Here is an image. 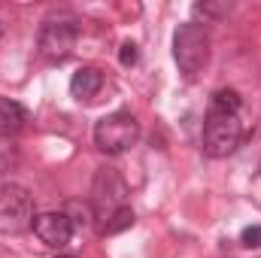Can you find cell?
<instances>
[{"label": "cell", "mask_w": 261, "mask_h": 258, "mask_svg": "<svg viewBox=\"0 0 261 258\" xmlns=\"http://www.w3.org/2000/svg\"><path fill=\"white\" fill-rule=\"evenodd\" d=\"M100 88H103V70L97 67H79L70 79V94L76 100H91Z\"/></svg>", "instance_id": "obj_7"}, {"label": "cell", "mask_w": 261, "mask_h": 258, "mask_svg": "<svg viewBox=\"0 0 261 258\" xmlns=\"http://www.w3.org/2000/svg\"><path fill=\"white\" fill-rule=\"evenodd\" d=\"M210 110H225V113H237L240 110V94L234 88H219L210 97Z\"/></svg>", "instance_id": "obj_10"}, {"label": "cell", "mask_w": 261, "mask_h": 258, "mask_svg": "<svg viewBox=\"0 0 261 258\" xmlns=\"http://www.w3.org/2000/svg\"><path fill=\"white\" fill-rule=\"evenodd\" d=\"M137 140H140V122L125 110L110 113L94 125V146L103 155H122Z\"/></svg>", "instance_id": "obj_4"}, {"label": "cell", "mask_w": 261, "mask_h": 258, "mask_svg": "<svg viewBox=\"0 0 261 258\" xmlns=\"http://www.w3.org/2000/svg\"><path fill=\"white\" fill-rule=\"evenodd\" d=\"M34 194L24 186H0V234H24L34 228Z\"/></svg>", "instance_id": "obj_3"}, {"label": "cell", "mask_w": 261, "mask_h": 258, "mask_svg": "<svg viewBox=\"0 0 261 258\" xmlns=\"http://www.w3.org/2000/svg\"><path fill=\"white\" fill-rule=\"evenodd\" d=\"M24 122H28V110L12 97H0V137L15 134L18 128H24Z\"/></svg>", "instance_id": "obj_8"}, {"label": "cell", "mask_w": 261, "mask_h": 258, "mask_svg": "<svg viewBox=\"0 0 261 258\" xmlns=\"http://www.w3.org/2000/svg\"><path fill=\"white\" fill-rule=\"evenodd\" d=\"M134 225V210L130 207H122V210H116L103 225H100V234H119V231H125Z\"/></svg>", "instance_id": "obj_9"}, {"label": "cell", "mask_w": 261, "mask_h": 258, "mask_svg": "<svg viewBox=\"0 0 261 258\" xmlns=\"http://www.w3.org/2000/svg\"><path fill=\"white\" fill-rule=\"evenodd\" d=\"M15 164H18V146L9 137H0V176L15 170Z\"/></svg>", "instance_id": "obj_11"}, {"label": "cell", "mask_w": 261, "mask_h": 258, "mask_svg": "<svg viewBox=\"0 0 261 258\" xmlns=\"http://www.w3.org/2000/svg\"><path fill=\"white\" fill-rule=\"evenodd\" d=\"M58 258H76V255H58Z\"/></svg>", "instance_id": "obj_16"}, {"label": "cell", "mask_w": 261, "mask_h": 258, "mask_svg": "<svg viewBox=\"0 0 261 258\" xmlns=\"http://www.w3.org/2000/svg\"><path fill=\"white\" fill-rule=\"evenodd\" d=\"M34 234L46 246L61 249V246L70 243V237H73V222H70V216H67L64 210L61 213H40L34 219Z\"/></svg>", "instance_id": "obj_6"}, {"label": "cell", "mask_w": 261, "mask_h": 258, "mask_svg": "<svg viewBox=\"0 0 261 258\" xmlns=\"http://www.w3.org/2000/svg\"><path fill=\"white\" fill-rule=\"evenodd\" d=\"M173 58L186 76H197L210 61V31L206 24L186 21L173 34Z\"/></svg>", "instance_id": "obj_2"}, {"label": "cell", "mask_w": 261, "mask_h": 258, "mask_svg": "<svg viewBox=\"0 0 261 258\" xmlns=\"http://www.w3.org/2000/svg\"><path fill=\"white\" fill-rule=\"evenodd\" d=\"M228 9H231V3H197L195 15H203V18H222Z\"/></svg>", "instance_id": "obj_13"}, {"label": "cell", "mask_w": 261, "mask_h": 258, "mask_svg": "<svg viewBox=\"0 0 261 258\" xmlns=\"http://www.w3.org/2000/svg\"><path fill=\"white\" fill-rule=\"evenodd\" d=\"M240 243H243L246 249H261V225H249V228H243Z\"/></svg>", "instance_id": "obj_14"}, {"label": "cell", "mask_w": 261, "mask_h": 258, "mask_svg": "<svg viewBox=\"0 0 261 258\" xmlns=\"http://www.w3.org/2000/svg\"><path fill=\"white\" fill-rule=\"evenodd\" d=\"M76 40H79V28L73 18H49L43 21L40 28V37H37V46H40V55L46 61H67L76 49Z\"/></svg>", "instance_id": "obj_5"}, {"label": "cell", "mask_w": 261, "mask_h": 258, "mask_svg": "<svg viewBox=\"0 0 261 258\" xmlns=\"http://www.w3.org/2000/svg\"><path fill=\"white\" fill-rule=\"evenodd\" d=\"M243 140V122L237 119V113H225V110H206L203 119V152L210 158H228L231 152H237Z\"/></svg>", "instance_id": "obj_1"}, {"label": "cell", "mask_w": 261, "mask_h": 258, "mask_svg": "<svg viewBox=\"0 0 261 258\" xmlns=\"http://www.w3.org/2000/svg\"><path fill=\"white\" fill-rule=\"evenodd\" d=\"M137 58H140V52H137V43L125 40V43H122V49H119V61H122L125 67H134V64H137Z\"/></svg>", "instance_id": "obj_15"}, {"label": "cell", "mask_w": 261, "mask_h": 258, "mask_svg": "<svg viewBox=\"0 0 261 258\" xmlns=\"http://www.w3.org/2000/svg\"><path fill=\"white\" fill-rule=\"evenodd\" d=\"M64 213L70 216L73 228H76V225H88V219H91V203H79V200H70Z\"/></svg>", "instance_id": "obj_12"}]
</instances>
